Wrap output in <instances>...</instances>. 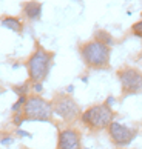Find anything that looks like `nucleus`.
<instances>
[{
    "label": "nucleus",
    "mask_w": 142,
    "mask_h": 149,
    "mask_svg": "<svg viewBox=\"0 0 142 149\" xmlns=\"http://www.w3.org/2000/svg\"><path fill=\"white\" fill-rule=\"evenodd\" d=\"M53 57V52H48L40 46H37V49L30 56L28 62H26V69H28L30 80L32 83H42L46 79L51 68Z\"/></svg>",
    "instance_id": "1"
},
{
    "label": "nucleus",
    "mask_w": 142,
    "mask_h": 149,
    "mask_svg": "<svg viewBox=\"0 0 142 149\" xmlns=\"http://www.w3.org/2000/svg\"><path fill=\"white\" fill-rule=\"evenodd\" d=\"M80 54L84 62L90 68H107L110 65V46L99 40H91L86 42L80 46Z\"/></svg>",
    "instance_id": "2"
},
{
    "label": "nucleus",
    "mask_w": 142,
    "mask_h": 149,
    "mask_svg": "<svg viewBox=\"0 0 142 149\" xmlns=\"http://www.w3.org/2000/svg\"><path fill=\"white\" fill-rule=\"evenodd\" d=\"M113 117H114V112H113V109L110 108L108 103L94 104V106L88 108L80 115L82 121H84L90 129H94V131L108 128V126L113 123Z\"/></svg>",
    "instance_id": "3"
},
{
    "label": "nucleus",
    "mask_w": 142,
    "mask_h": 149,
    "mask_svg": "<svg viewBox=\"0 0 142 149\" xmlns=\"http://www.w3.org/2000/svg\"><path fill=\"white\" fill-rule=\"evenodd\" d=\"M53 103L46 102L45 98L32 95L28 97L22 108L23 120H36V121H50L53 117Z\"/></svg>",
    "instance_id": "4"
},
{
    "label": "nucleus",
    "mask_w": 142,
    "mask_h": 149,
    "mask_svg": "<svg viewBox=\"0 0 142 149\" xmlns=\"http://www.w3.org/2000/svg\"><path fill=\"white\" fill-rule=\"evenodd\" d=\"M119 81L125 95H131L142 91V72L134 68H124L117 72Z\"/></svg>",
    "instance_id": "5"
},
{
    "label": "nucleus",
    "mask_w": 142,
    "mask_h": 149,
    "mask_svg": "<svg viewBox=\"0 0 142 149\" xmlns=\"http://www.w3.org/2000/svg\"><path fill=\"white\" fill-rule=\"evenodd\" d=\"M53 111L54 114H57L60 118L67 121H73L79 117L80 109L71 97L68 95H57L53 102Z\"/></svg>",
    "instance_id": "6"
},
{
    "label": "nucleus",
    "mask_w": 142,
    "mask_h": 149,
    "mask_svg": "<svg viewBox=\"0 0 142 149\" xmlns=\"http://www.w3.org/2000/svg\"><path fill=\"white\" fill-rule=\"evenodd\" d=\"M108 134H110V139L116 146H127L136 137V131L133 128H130V126H125V125L117 123V121H113L108 126Z\"/></svg>",
    "instance_id": "7"
},
{
    "label": "nucleus",
    "mask_w": 142,
    "mask_h": 149,
    "mask_svg": "<svg viewBox=\"0 0 142 149\" xmlns=\"http://www.w3.org/2000/svg\"><path fill=\"white\" fill-rule=\"evenodd\" d=\"M57 149H80V134L73 128L62 129L57 137Z\"/></svg>",
    "instance_id": "8"
},
{
    "label": "nucleus",
    "mask_w": 142,
    "mask_h": 149,
    "mask_svg": "<svg viewBox=\"0 0 142 149\" xmlns=\"http://www.w3.org/2000/svg\"><path fill=\"white\" fill-rule=\"evenodd\" d=\"M23 14H25V17L30 19V20L40 19V15H42V3L36 2V0H32V2H26L23 5Z\"/></svg>",
    "instance_id": "9"
},
{
    "label": "nucleus",
    "mask_w": 142,
    "mask_h": 149,
    "mask_svg": "<svg viewBox=\"0 0 142 149\" xmlns=\"http://www.w3.org/2000/svg\"><path fill=\"white\" fill-rule=\"evenodd\" d=\"M0 23H2L3 28L11 29V31H14V32H22V28H23V25H22L20 19H17V17H13V15L3 17Z\"/></svg>",
    "instance_id": "10"
},
{
    "label": "nucleus",
    "mask_w": 142,
    "mask_h": 149,
    "mask_svg": "<svg viewBox=\"0 0 142 149\" xmlns=\"http://www.w3.org/2000/svg\"><path fill=\"white\" fill-rule=\"evenodd\" d=\"M96 40H99L102 43H105L107 46H110L111 43H113V38L107 34V32H103V31H99L97 32V36H96Z\"/></svg>",
    "instance_id": "11"
},
{
    "label": "nucleus",
    "mask_w": 142,
    "mask_h": 149,
    "mask_svg": "<svg viewBox=\"0 0 142 149\" xmlns=\"http://www.w3.org/2000/svg\"><path fill=\"white\" fill-rule=\"evenodd\" d=\"M131 32L136 36V37H139L142 38V19L139 22H136V23L133 25V28H131Z\"/></svg>",
    "instance_id": "12"
},
{
    "label": "nucleus",
    "mask_w": 142,
    "mask_h": 149,
    "mask_svg": "<svg viewBox=\"0 0 142 149\" xmlns=\"http://www.w3.org/2000/svg\"><path fill=\"white\" fill-rule=\"evenodd\" d=\"M77 2H79V0H77Z\"/></svg>",
    "instance_id": "13"
}]
</instances>
